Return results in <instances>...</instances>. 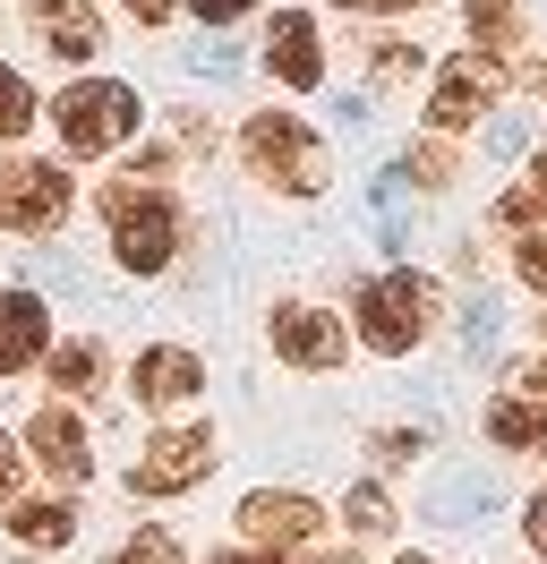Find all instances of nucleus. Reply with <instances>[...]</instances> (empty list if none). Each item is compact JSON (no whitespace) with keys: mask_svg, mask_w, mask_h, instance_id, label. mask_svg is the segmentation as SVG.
Listing matches in <instances>:
<instances>
[{"mask_svg":"<svg viewBox=\"0 0 547 564\" xmlns=\"http://www.w3.org/2000/svg\"><path fill=\"white\" fill-rule=\"evenodd\" d=\"M95 214H103V240H111V265L137 282H154L180 265V248H189V206L171 197L163 180H103L95 188Z\"/></svg>","mask_w":547,"mask_h":564,"instance_id":"obj_1","label":"nucleus"},{"mask_svg":"<svg viewBox=\"0 0 547 564\" xmlns=\"http://www.w3.org/2000/svg\"><path fill=\"white\" fill-rule=\"evenodd\" d=\"M43 120H52L68 163H103V154H120L146 129V95H137L129 77H68L61 95L43 104Z\"/></svg>","mask_w":547,"mask_h":564,"instance_id":"obj_2","label":"nucleus"},{"mask_svg":"<svg viewBox=\"0 0 547 564\" xmlns=\"http://www.w3.org/2000/svg\"><path fill=\"white\" fill-rule=\"evenodd\" d=\"M239 163H248V180H266L274 197H325L334 145L317 138L300 111H248L239 120Z\"/></svg>","mask_w":547,"mask_h":564,"instance_id":"obj_3","label":"nucleus"},{"mask_svg":"<svg viewBox=\"0 0 547 564\" xmlns=\"http://www.w3.org/2000/svg\"><path fill=\"white\" fill-rule=\"evenodd\" d=\"M437 308H444V291L428 274L385 265V274L360 282V300H351V317H360V325H351V334H360V351H376V359H410L419 343H428Z\"/></svg>","mask_w":547,"mask_h":564,"instance_id":"obj_4","label":"nucleus"},{"mask_svg":"<svg viewBox=\"0 0 547 564\" xmlns=\"http://www.w3.org/2000/svg\"><path fill=\"white\" fill-rule=\"evenodd\" d=\"M68 214H77L68 163H43V154H9V163H0V231L52 240V231H68Z\"/></svg>","mask_w":547,"mask_h":564,"instance_id":"obj_5","label":"nucleus"},{"mask_svg":"<svg viewBox=\"0 0 547 564\" xmlns=\"http://www.w3.org/2000/svg\"><path fill=\"white\" fill-rule=\"evenodd\" d=\"M214 462H223V436L205 420H171L146 436V454L129 462V496H189L214 479Z\"/></svg>","mask_w":547,"mask_h":564,"instance_id":"obj_6","label":"nucleus"},{"mask_svg":"<svg viewBox=\"0 0 547 564\" xmlns=\"http://www.w3.org/2000/svg\"><path fill=\"white\" fill-rule=\"evenodd\" d=\"M505 86H513V61H496V52H453V61L437 69V86H428V129L453 138V129L487 120Z\"/></svg>","mask_w":547,"mask_h":564,"instance_id":"obj_7","label":"nucleus"},{"mask_svg":"<svg viewBox=\"0 0 547 564\" xmlns=\"http://www.w3.org/2000/svg\"><path fill=\"white\" fill-rule=\"evenodd\" d=\"M266 343H274L282 368H300V377H334L342 359H351V325H342L334 308H317V300H274Z\"/></svg>","mask_w":547,"mask_h":564,"instance_id":"obj_8","label":"nucleus"},{"mask_svg":"<svg viewBox=\"0 0 547 564\" xmlns=\"http://www.w3.org/2000/svg\"><path fill=\"white\" fill-rule=\"evenodd\" d=\"M18 445H26V462L52 479V488H86V479H95V436H86V420H77V402H61V393L26 411Z\"/></svg>","mask_w":547,"mask_h":564,"instance_id":"obj_9","label":"nucleus"},{"mask_svg":"<svg viewBox=\"0 0 547 564\" xmlns=\"http://www.w3.org/2000/svg\"><path fill=\"white\" fill-rule=\"evenodd\" d=\"M232 530L248 547H266V556H300V547H317V530H325V505L300 496V488H248L232 505Z\"/></svg>","mask_w":547,"mask_h":564,"instance_id":"obj_10","label":"nucleus"},{"mask_svg":"<svg viewBox=\"0 0 547 564\" xmlns=\"http://www.w3.org/2000/svg\"><path fill=\"white\" fill-rule=\"evenodd\" d=\"M129 393L146 411L180 420V411L205 393V351H189V343H146V351L129 359Z\"/></svg>","mask_w":547,"mask_h":564,"instance_id":"obj_11","label":"nucleus"},{"mask_svg":"<svg viewBox=\"0 0 547 564\" xmlns=\"http://www.w3.org/2000/svg\"><path fill=\"white\" fill-rule=\"evenodd\" d=\"M52 359V300L34 282H9L0 291V377H26Z\"/></svg>","mask_w":547,"mask_h":564,"instance_id":"obj_12","label":"nucleus"},{"mask_svg":"<svg viewBox=\"0 0 547 564\" xmlns=\"http://www.w3.org/2000/svg\"><path fill=\"white\" fill-rule=\"evenodd\" d=\"M266 77L291 86V95H317V86H325V35H317L308 9H282L266 26Z\"/></svg>","mask_w":547,"mask_h":564,"instance_id":"obj_13","label":"nucleus"},{"mask_svg":"<svg viewBox=\"0 0 547 564\" xmlns=\"http://www.w3.org/2000/svg\"><path fill=\"white\" fill-rule=\"evenodd\" d=\"M26 26H34V43H43L52 61H68V69H86V61L103 52L95 0H26Z\"/></svg>","mask_w":547,"mask_h":564,"instance_id":"obj_14","label":"nucleus"},{"mask_svg":"<svg viewBox=\"0 0 547 564\" xmlns=\"http://www.w3.org/2000/svg\"><path fill=\"white\" fill-rule=\"evenodd\" d=\"M0 530H9L26 556H61V547H77V505H68V496H18V505L0 513Z\"/></svg>","mask_w":547,"mask_h":564,"instance_id":"obj_15","label":"nucleus"},{"mask_svg":"<svg viewBox=\"0 0 547 564\" xmlns=\"http://www.w3.org/2000/svg\"><path fill=\"white\" fill-rule=\"evenodd\" d=\"M487 445L496 454H547V402L539 393H496L487 402Z\"/></svg>","mask_w":547,"mask_h":564,"instance_id":"obj_16","label":"nucleus"},{"mask_svg":"<svg viewBox=\"0 0 547 564\" xmlns=\"http://www.w3.org/2000/svg\"><path fill=\"white\" fill-rule=\"evenodd\" d=\"M43 377L61 386V402H86V393H103V377H111V359H103L95 334H68V343H52V359H43Z\"/></svg>","mask_w":547,"mask_h":564,"instance_id":"obj_17","label":"nucleus"},{"mask_svg":"<svg viewBox=\"0 0 547 564\" xmlns=\"http://www.w3.org/2000/svg\"><path fill=\"white\" fill-rule=\"evenodd\" d=\"M394 180H403V188H419V197H444V188L462 180V154H453L444 138H419L403 163H394Z\"/></svg>","mask_w":547,"mask_h":564,"instance_id":"obj_18","label":"nucleus"},{"mask_svg":"<svg viewBox=\"0 0 547 564\" xmlns=\"http://www.w3.org/2000/svg\"><path fill=\"white\" fill-rule=\"evenodd\" d=\"M496 505H505V488H496L487 470H462V479H444V488H437V513H444V522H462V530L487 522Z\"/></svg>","mask_w":547,"mask_h":564,"instance_id":"obj_19","label":"nucleus"},{"mask_svg":"<svg viewBox=\"0 0 547 564\" xmlns=\"http://www.w3.org/2000/svg\"><path fill=\"white\" fill-rule=\"evenodd\" d=\"M342 530H351V539H394L403 513H394V496L376 488V479H360V488L342 496Z\"/></svg>","mask_w":547,"mask_h":564,"instance_id":"obj_20","label":"nucleus"},{"mask_svg":"<svg viewBox=\"0 0 547 564\" xmlns=\"http://www.w3.org/2000/svg\"><path fill=\"white\" fill-rule=\"evenodd\" d=\"M34 120H43V95H34V77L0 61V145H18Z\"/></svg>","mask_w":547,"mask_h":564,"instance_id":"obj_21","label":"nucleus"},{"mask_svg":"<svg viewBox=\"0 0 547 564\" xmlns=\"http://www.w3.org/2000/svg\"><path fill=\"white\" fill-rule=\"evenodd\" d=\"M462 26H471L479 52H496V61H505V43L522 35V9H513V0H471V9H462Z\"/></svg>","mask_w":547,"mask_h":564,"instance_id":"obj_22","label":"nucleus"},{"mask_svg":"<svg viewBox=\"0 0 547 564\" xmlns=\"http://www.w3.org/2000/svg\"><path fill=\"white\" fill-rule=\"evenodd\" d=\"M111 564H189V547H180V530L163 522H137L120 547H111Z\"/></svg>","mask_w":547,"mask_h":564,"instance_id":"obj_23","label":"nucleus"},{"mask_svg":"<svg viewBox=\"0 0 547 564\" xmlns=\"http://www.w3.org/2000/svg\"><path fill=\"white\" fill-rule=\"evenodd\" d=\"M403 77H419V43L376 35V43H368V86H403Z\"/></svg>","mask_w":547,"mask_h":564,"instance_id":"obj_24","label":"nucleus"},{"mask_svg":"<svg viewBox=\"0 0 547 564\" xmlns=\"http://www.w3.org/2000/svg\"><path fill=\"white\" fill-rule=\"evenodd\" d=\"M496 223H505V231H547V188L539 180L505 188V197H496Z\"/></svg>","mask_w":547,"mask_h":564,"instance_id":"obj_25","label":"nucleus"},{"mask_svg":"<svg viewBox=\"0 0 547 564\" xmlns=\"http://www.w3.org/2000/svg\"><path fill=\"white\" fill-rule=\"evenodd\" d=\"M368 454H376V470H403V462L428 454V427H376V436H368Z\"/></svg>","mask_w":547,"mask_h":564,"instance_id":"obj_26","label":"nucleus"},{"mask_svg":"<svg viewBox=\"0 0 547 564\" xmlns=\"http://www.w3.org/2000/svg\"><path fill=\"white\" fill-rule=\"evenodd\" d=\"M496 334H505L496 300H471V308H462V351H471V359H487V351H496Z\"/></svg>","mask_w":547,"mask_h":564,"instance_id":"obj_27","label":"nucleus"},{"mask_svg":"<svg viewBox=\"0 0 547 564\" xmlns=\"http://www.w3.org/2000/svg\"><path fill=\"white\" fill-rule=\"evenodd\" d=\"M513 282L547 300V231H522V248H513Z\"/></svg>","mask_w":547,"mask_h":564,"instance_id":"obj_28","label":"nucleus"},{"mask_svg":"<svg viewBox=\"0 0 547 564\" xmlns=\"http://www.w3.org/2000/svg\"><path fill=\"white\" fill-rule=\"evenodd\" d=\"M26 470H34V462H26V445H18L9 427H0V513L18 505V479H26Z\"/></svg>","mask_w":547,"mask_h":564,"instance_id":"obj_29","label":"nucleus"},{"mask_svg":"<svg viewBox=\"0 0 547 564\" xmlns=\"http://www.w3.org/2000/svg\"><path fill=\"white\" fill-rule=\"evenodd\" d=\"M180 9H189L197 26H239V18H248V9H266V0H180Z\"/></svg>","mask_w":547,"mask_h":564,"instance_id":"obj_30","label":"nucleus"},{"mask_svg":"<svg viewBox=\"0 0 547 564\" xmlns=\"http://www.w3.org/2000/svg\"><path fill=\"white\" fill-rule=\"evenodd\" d=\"M189 61H197V77H232V69H239V52H232V43H197Z\"/></svg>","mask_w":547,"mask_h":564,"instance_id":"obj_31","label":"nucleus"},{"mask_svg":"<svg viewBox=\"0 0 547 564\" xmlns=\"http://www.w3.org/2000/svg\"><path fill=\"white\" fill-rule=\"evenodd\" d=\"M522 539L547 556V488H539V496H522Z\"/></svg>","mask_w":547,"mask_h":564,"instance_id":"obj_32","label":"nucleus"},{"mask_svg":"<svg viewBox=\"0 0 547 564\" xmlns=\"http://www.w3.org/2000/svg\"><path fill=\"white\" fill-rule=\"evenodd\" d=\"M120 9H129L137 26H171V9H180V0H120Z\"/></svg>","mask_w":547,"mask_h":564,"instance_id":"obj_33","label":"nucleus"},{"mask_svg":"<svg viewBox=\"0 0 547 564\" xmlns=\"http://www.w3.org/2000/svg\"><path fill=\"white\" fill-rule=\"evenodd\" d=\"M487 145H496V154H522V145H530V129H522V120H496V129H487Z\"/></svg>","mask_w":547,"mask_h":564,"instance_id":"obj_34","label":"nucleus"},{"mask_svg":"<svg viewBox=\"0 0 547 564\" xmlns=\"http://www.w3.org/2000/svg\"><path fill=\"white\" fill-rule=\"evenodd\" d=\"M334 9H385V18H403V9H428V0H334Z\"/></svg>","mask_w":547,"mask_h":564,"instance_id":"obj_35","label":"nucleus"},{"mask_svg":"<svg viewBox=\"0 0 547 564\" xmlns=\"http://www.w3.org/2000/svg\"><path fill=\"white\" fill-rule=\"evenodd\" d=\"M232 564H308V556H266V547H248V556H232Z\"/></svg>","mask_w":547,"mask_h":564,"instance_id":"obj_36","label":"nucleus"},{"mask_svg":"<svg viewBox=\"0 0 547 564\" xmlns=\"http://www.w3.org/2000/svg\"><path fill=\"white\" fill-rule=\"evenodd\" d=\"M530 393H539V402H547V359H539V368H530Z\"/></svg>","mask_w":547,"mask_h":564,"instance_id":"obj_37","label":"nucleus"},{"mask_svg":"<svg viewBox=\"0 0 547 564\" xmlns=\"http://www.w3.org/2000/svg\"><path fill=\"white\" fill-rule=\"evenodd\" d=\"M530 180H539V188H547V145H539V154H530Z\"/></svg>","mask_w":547,"mask_h":564,"instance_id":"obj_38","label":"nucleus"},{"mask_svg":"<svg viewBox=\"0 0 547 564\" xmlns=\"http://www.w3.org/2000/svg\"><path fill=\"white\" fill-rule=\"evenodd\" d=\"M530 86H539V95H547V61H539V69H530Z\"/></svg>","mask_w":547,"mask_h":564,"instance_id":"obj_39","label":"nucleus"},{"mask_svg":"<svg viewBox=\"0 0 547 564\" xmlns=\"http://www.w3.org/2000/svg\"><path fill=\"white\" fill-rule=\"evenodd\" d=\"M394 564H437V556H394Z\"/></svg>","mask_w":547,"mask_h":564,"instance_id":"obj_40","label":"nucleus"},{"mask_svg":"<svg viewBox=\"0 0 547 564\" xmlns=\"http://www.w3.org/2000/svg\"><path fill=\"white\" fill-rule=\"evenodd\" d=\"M9 564H43V556H9Z\"/></svg>","mask_w":547,"mask_h":564,"instance_id":"obj_41","label":"nucleus"}]
</instances>
